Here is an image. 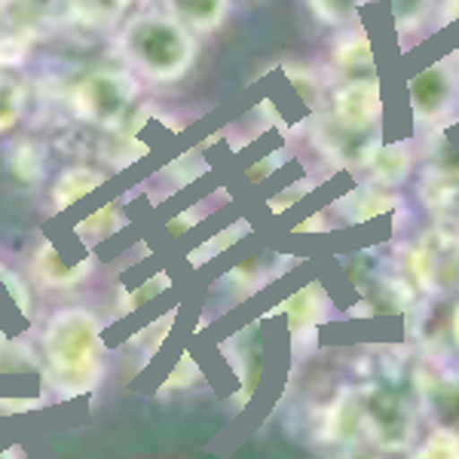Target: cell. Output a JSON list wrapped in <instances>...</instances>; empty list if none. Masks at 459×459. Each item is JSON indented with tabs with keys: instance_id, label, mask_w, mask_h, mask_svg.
<instances>
[{
	"instance_id": "cell-1",
	"label": "cell",
	"mask_w": 459,
	"mask_h": 459,
	"mask_svg": "<svg viewBox=\"0 0 459 459\" xmlns=\"http://www.w3.org/2000/svg\"><path fill=\"white\" fill-rule=\"evenodd\" d=\"M105 325L89 307H58L37 334L40 383L58 402L92 395L108 377Z\"/></svg>"
},
{
	"instance_id": "cell-2",
	"label": "cell",
	"mask_w": 459,
	"mask_h": 459,
	"mask_svg": "<svg viewBox=\"0 0 459 459\" xmlns=\"http://www.w3.org/2000/svg\"><path fill=\"white\" fill-rule=\"evenodd\" d=\"M126 71L151 83H178L196 62V34L175 22L166 10H147L123 22L114 40Z\"/></svg>"
},
{
	"instance_id": "cell-3",
	"label": "cell",
	"mask_w": 459,
	"mask_h": 459,
	"mask_svg": "<svg viewBox=\"0 0 459 459\" xmlns=\"http://www.w3.org/2000/svg\"><path fill=\"white\" fill-rule=\"evenodd\" d=\"M138 92H142V83L132 71L99 68L86 74L71 89L68 105L80 123L99 126V129H117L138 101Z\"/></svg>"
},
{
	"instance_id": "cell-4",
	"label": "cell",
	"mask_w": 459,
	"mask_h": 459,
	"mask_svg": "<svg viewBox=\"0 0 459 459\" xmlns=\"http://www.w3.org/2000/svg\"><path fill=\"white\" fill-rule=\"evenodd\" d=\"M355 402H359V398H355ZM359 423L377 447L404 450L413 438L417 417H413V411L407 407V402L395 389L371 386V389H365V395H361Z\"/></svg>"
},
{
	"instance_id": "cell-5",
	"label": "cell",
	"mask_w": 459,
	"mask_h": 459,
	"mask_svg": "<svg viewBox=\"0 0 459 459\" xmlns=\"http://www.w3.org/2000/svg\"><path fill=\"white\" fill-rule=\"evenodd\" d=\"M95 266L99 261H95L92 248L83 251L77 261H68L53 239H40L28 257V276L40 291H74L95 276Z\"/></svg>"
},
{
	"instance_id": "cell-6",
	"label": "cell",
	"mask_w": 459,
	"mask_h": 459,
	"mask_svg": "<svg viewBox=\"0 0 459 459\" xmlns=\"http://www.w3.org/2000/svg\"><path fill=\"white\" fill-rule=\"evenodd\" d=\"M411 273L429 294L459 291V239L444 233H429L411 255Z\"/></svg>"
},
{
	"instance_id": "cell-7",
	"label": "cell",
	"mask_w": 459,
	"mask_h": 459,
	"mask_svg": "<svg viewBox=\"0 0 459 459\" xmlns=\"http://www.w3.org/2000/svg\"><path fill=\"white\" fill-rule=\"evenodd\" d=\"M411 108L420 120H441L456 99V74L450 62H435L407 83Z\"/></svg>"
},
{
	"instance_id": "cell-8",
	"label": "cell",
	"mask_w": 459,
	"mask_h": 459,
	"mask_svg": "<svg viewBox=\"0 0 459 459\" xmlns=\"http://www.w3.org/2000/svg\"><path fill=\"white\" fill-rule=\"evenodd\" d=\"M380 110H383V101H380V89L371 80H355V83L343 86L340 92L334 95V117H337V126L346 132H365L368 126H374L380 120Z\"/></svg>"
},
{
	"instance_id": "cell-9",
	"label": "cell",
	"mask_w": 459,
	"mask_h": 459,
	"mask_svg": "<svg viewBox=\"0 0 459 459\" xmlns=\"http://www.w3.org/2000/svg\"><path fill=\"white\" fill-rule=\"evenodd\" d=\"M279 313H285L291 340L300 350L307 340L316 337V328L325 322V313H328V294H325L322 285L313 282V285L300 288L298 294H291V298L279 307Z\"/></svg>"
},
{
	"instance_id": "cell-10",
	"label": "cell",
	"mask_w": 459,
	"mask_h": 459,
	"mask_svg": "<svg viewBox=\"0 0 459 459\" xmlns=\"http://www.w3.org/2000/svg\"><path fill=\"white\" fill-rule=\"evenodd\" d=\"M105 181H108V172L89 166V162L65 166L62 172H58L56 181H53V187H49V205H53V212L71 209V205H77L80 199L95 194V190H99Z\"/></svg>"
},
{
	"instance_id": "cell-11",
	"label": "cell",
	"mask_w": 459,
	"mask_h": 459,
	"mask_svg": "<svg viewBox=\"0 0 459 459\" xmlns=\"http://www.w3.org/2000/svg\"><path fill=\"white\" fill-rule=\"evenodd\" d=\"M423 404L435 417V426H447L459 432V371L432 374L423 380Z\"/></svg>"
},
{
	"instance_id": "cell-12",
	"label": "cell",
	"mask_w": 459,
	"mask_h": 459,
	"mask_svg": "<svg viewBox=\"0 0 459 459\" xmlns=\"http://www.w3.org/2000/svg\"><path fill=\"white\" fill-rule=\"evenodd\" d=\"M162 10L194 34H212L230 16V0H162Z\"/></svg>"
},
{
	"instance_id": "cell-13",
	"label": "cell",
	"mask_w": 459,
	"mask_h": 459,
	"mask_svg": "<svg viewBox=\"0 0 459 459\" xmlns=\"http://www.w3.org/2000/svg\"><path fill=\"white\" fill-rule=\"evenodd\" d=\"M126 227V214L120 205H105V209H99L95 214H89V218L80 221L77 227H74V236H77L80 246L92 248L99 246L101 239H108V236H114L117 230Z\"/></svg>"
},
{
	"instance_id": "cell-14",
	"label": "cell",
	"mask_w": 459,
	"mask_h": 459,
	"mask_svg": "<svg viewBox=\"0 0 459 459\" xmlns=\"http://www.w3.org/2000/svg\"><path fill=\"white\" fill-rule=\"evenodd\" d=\"M10 172L22 187H34L37 181H43V175H47V151H43V144H34V142L13 144Z\"/></svg>"
},
{
	"instance_id": "cell-15",
	"label": "cell",
	"mask_w": 459,
	"mask_h": 459,
	"mask_svg": "<svg viewBox=\"0 0 459 459\" xmlns=\"http://www.w3.org/2000/svg\"><path fill=\"white\" fill-rule=\"evenodd\" d=\"M407 459H459V432L447 426H435Z\"/></svg>"
},
{
	"instance_id": "cell-16",
	"label": "cell",
	"mask_w": 459,
	"mask_h": 459,
	"mask_svg": "<svg viewBox=\"0 0 459 459\" xmlns=\"http://www.w3.org/2000/svg\"><path fill=\"white\" fill-rule=\"evenodd\" d=\"M25 86L19 80L0 77V135L16 129V123L25 114Z\"/></svg>"
},
{
	"instance_id": "cell-17",
	"label": "cell",
	"mask_w": 459,
	"mask_h": 459,
	"mask_svg": "<svg viewBox=\"0 0 459 459\" xmlns=\"http://www.w3.org/2000/svg\"><path fill=\"white\" fill-rule=\"evenodd\" d=\"M365 4L368 0H307L309 13H313L322 25H331V28H340L350 19H355V13Z\"/></svg>"
},
{
	"instance_id": "cell-18",
	"label": "cell",
	"mask_w": 459,
	"mask_h": 459,
	"mask_svg": "<svg viewBox=\"0 0 459 459\" xmlns=\"http://www.w3.org/2000/svg\"><path fill=\"white\" fill-rule=\"evenodd\" d=\"M371 166L380 184H398L407 175V169H411V157L404 153L402 144H395V147L380 151L377 157H371Z\"/></svg>"
},
{
	"instance_id": "cell-19",
	"label": "cell",
	"mask_w": 459,
	"mask_h": 459,
	"mask_svg": "<svg viewBox=\"0 0 459 459\" xmlns=\"http://www.w3.org/2000/svg\"><path fill=\"white\" fill-rule=\"evenodd\" d=\"M166 288H169V276L160 273V276H153L151 282H144L135 291H120V298H117V316H132L135 309H142L144 303H151L157 294L166 291Z\"/></svg>"
},
{
	"instance_id": "cell-20",
	"label": "cell",
	"mask_w": 459,
	"mask_h": 459,
	"mask_svg": "<svg viewBox=\"0 0 459 459\" xmlns=\"http://www.w3.org/2000/svg\"><path fill=\"white\" fill-rule=\"evenodd\" d=\"M199 380H203V371H199V365L194 361V355L184 352L181 359H178L175 371L169 374V380L160 386V395H172V392H187V389H194Z\"/></svg>"
},
{
	"instance_id": "cell-21",
	"label": "cell",
	"mask_w": 459,
	"mask_h": 459,
	"mask_svg": "<svg viewBox=\"0 0 459 459\" xmlns=\"http://www.w3.org/2000/svg\"><path fill=\"white\" fill-rule=\"evenodd\" d=\"M175 316H178V309H172V313H166V316H160L153 325H147V328L142 331V334H135V346H138V350H142L144 361L151 359V355L157 352L160 346H162V340H166L169 328H172V325H175Z\"/></svg>"
},
{
	"instance_id": "cell-22",
	"label": "cell",
	"mask_w": 459,
	"mask_h": 459,
	"mask_svg": "<svg viewBox=\"0 0 459 459\" xmlns=\"http://www.w3.org/2000/svg\"><path fill=\"white\" fill-rule=\"evenodd\" d=\"M129 0H74L77 13H83V19L92 22H114L126 10Z\"/></svg>"
},
{
	"instance_id": "cell-23",
	"label": "cell",
	"mask_w": 459,
	"mask_h": 459,
	"mask_svg": "<svg viewBox=\"0 0 459 459\" xmlns=\"http://www.w3.org/2000/svg\"><path fill=\"white\" fill-rule=\"evenodd\" d=\"M337 62L346 68H361V65H371V47L361 37H350L346 43L337 47Z\"/></svg>"
},
{
	"instance_id": "cell-24",
	"label": "cell",
	"mask_w": 459,
	"mask_h": 459,
	"mask_svg": "<svg viewBox=\"0 0 459 459\" xmlns=\"http://www.w3.org/2000/svg\"><path fill=\"white\" fill-rule=\"evenodd\" d=\"M49 404V395H34V398H22V395H0V417H25L31 411Z\"/></svg>"
},
{
	"instance_id": "cell-25",
	"label": "cell",
	"mask_w": 459,
	"mask_h": 459,
	"mask_svg": "<svg viewBox=\"0 0 459 459\" xmlns=\"http://www.w3.org/2000/svg\"><path fill=\"white\" fill-rule=\"evenodd\" d=\"M429 6H432V0H395V19H398V28L420 25V22L426 19Z\"/></svg>"
},
{
	"instance_id": "cell-26",
	"label": "cell",
	"mask_w": 459,
	"mask_h": 459,
	"mask_svg": "<svg viewBox=\"0 0 459 459\" xmlns=\"http://www.w3.org/2000/svg\"><path fill=\"white\" fill-rule=\"evenodd\" d=\"M343 459H383L377 450H371V447H359V444H352L350 450H346V456Z\"/></svg>"
},
{
	"instance_id": "cell-27",
	"label": "cell",
	"mask_w": 459,
	"mask_h": 459,
	"mask_svg": "<svg viewBox=\"0 0 459 459\" xmlns=\"http://www.w3.org/2000/svg\"><path fill=\"white\" fill-rule=\"evenodd\" d=\"M0 459H28V450L22 444H10L6 450H0Z\"/></svg>"
},
{
	"instance_id": "cell-28",
	"label": "cell",
	"mask_w": 459,
	"mask_h": 459,
	"mask_svg": "<svg viewBox=\"0 0 459 459\" xmlns=\"http://www.w3.org/2000/svg\"><path fill=\"white\" fill-rule=\"evenodd\" d=\"M450 340H454V346L459 350V303H456L454 316H450Z\"/></svg>"
},
{
	"instance_id": "cell-29",
	"label": "cell",
	"mask_w": 459,
	"mask_h": 459,
	"mask_svg": "<svg viewBox=\"0 0 459 459\" xmlns=\"http://www.w3.org/2000/svg\"><path fill=\"white\" fill-rule=\"evenodd\" d=\"M6 276H10V270H6V266H4V264H0V285H4V282H6Z\"/></svg>"
}]
</instances>
